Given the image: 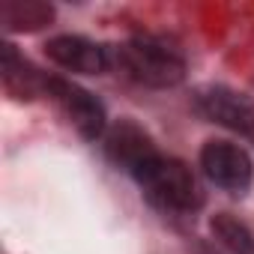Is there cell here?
I'll list each match as a JSON object with an SVG mask.
<instances>
[{
    "instance_id": "1",
    "label": "cell",
    "mask_w": 254,
    "mask_h": 254,
    "mask_svg": "<svg viewBox=\"0 0 254 254\" xmlns=\"http://www.w3.org/2000/svg\"><path fill=\"white\" fill-rule=\"evenodd\" d=\"M117 66L144 87H177L186 78L183 54L159 36H135L120 45Z\"/></svg>"
},
{
    "instance_id": "2",
    "label": "cell",
    "mask_w": 254,
    "mask_h": 254,
    "mask_svg": "<svg viewBox=\"0 0 254 254\" xmlns=\"http://www.w3.org/2000/svg\"><path fill=\"white\" fill-rule=\"evenodd\" d=\"M135 180L141 183L144 194L159 209H168V212H191V209H197L203 203V191H200L197 177L180 159H165L159 153L153 162H147L135 174Z\"/></svg>"
},
{
    "instance_id": "3",
    "label": "cell",
    "mask_w": 254,
    "mask_h": 254,
    "mask_svg": "<svg viewBox=\"0 0 254 254\" xmlns=\"http://www.w3.org/2000/svg\"><path fill=\"white\" fill-rule=\"evenodd\" d=\"M45 96L57 105V111L75 126V132L87 141H96L105 135L108 123H105V108L102 102L87 93L84 87H78L75 81H66V78H57L51 75L45 81Z\"/></svg>"
},
{
    "instance_id": "4",
    "label": "cell",
    "mask_w": 254,
    "mask_h": 254,
    "mask_svg": "<svg viewBox=\"0 0 254 254\" xmlns=\"http://www.w3.org/2000/svg\"><path fill=\"white\" fill-rule=\"evenodd\" d=\"M200 168L209 183L230 194H245L254 180L251 156L233 141H206L200 150Z\"/></svg>"
},
{
    "instance_id": "5",
    "label": "cell",
    "mask_w": 254,
    "mask_h": 254,
    "mask_svg": "<svg viewBox=\"0 0 254 254\" xmlns=\"http://www.w3.org/2000/svg\"><path fill=\"white\" fill-rule=\"evenodd\" d=\"M194 102L206 120L224 126L230 132L254 138V105L242 93H236L230 87H203Z\"/></svg>"
},
{
    "instance_id": "6",
    "label": "cell",
    "mask_w": 254,
    "mask_h": 254,
    "mask_svg": "<svg viewBox=\"0 0 254 254\" xmlns=\"http://www.w3.org/2000/svg\"><path fill=\"white\" fill-rule=\"evenodd\" d=\"M105 153L111 156V162H117L120 168H126L132 177L159 156L153 138L132 120H120L117 126L105 132Z\"/></svg>"
},
{
    "instance_id": "7",
    "label": "cell",
    "mask_w": 254,
    "mask_h": 254,
    "mask_svg": "<svg viewBox=\"0 0 254 254\" xmlns=\"http://www.w3.org/2000/svg\"><path fill=\"white\" fill-rule=\"evenodd\" d=\"M45 54L51 63H57L66 72H81V75H102L111 66V54L105 45H96L84 36H54L45 45Z\"/></svg>"
},
{
    "instance_id": "8",
    "label": "cell",
    "mask_w": 254,
    "mask_h": 254,
    "mask_svg": "<svg viewBox=\"0 0 254 254\" xmlns=\"http://www.w3.org/2000/svg\"><path fill=\"white\" fill-rule=\"evenodd\" d=\"M0 72H3V87L9 90V96L15 99H30L45 93V75H39V69H33L18 51L15 45H3V57H0Z\"/></svg>"
},
{
    "instance_id": "9",
    "label": "cell",
    "mask_w": 254,
    "mask_h": 254,
    "mask_svg": "<svg viewBox=\"0 0 254 254\" xmlns=\"http://www.w3.org/2000/svg\"><path fill=\"white\" fill-rule=\"evenodd\" d=\"M0 18L9 30H39L54 18V9L39 0H6L0 6Z\"/></svg>"
},
{
    "instance_id": "10",
    "label": "cell",
    "mask_w": 254,
    "mask_h": 254,
    "mask_svg": "<svg viewBox=\"0 0 254 254\" xmlns=\"http://www.w3.org/2000/svg\"><path fill=\"white\" fill-rule=\"evenodd\" d=\"M212 236L230 254H254V233L239 218H233L230 212H218L212 218Z\"/></svg>"
}]
</instances>
